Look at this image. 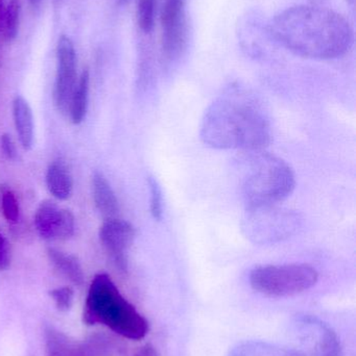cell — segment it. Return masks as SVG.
I'll use <instances>...</instances> for the list:
<instances>
[{"instance_id": "cell-5", "label": "cell", "mask_w": 356, "mask_h": 356, "mask_svg": "<svg viewBox=\"0 0 356 356\" xmlns=\"http://www.w3.org/2000/svg\"><path fill=\"white\" fill-rule=\"evenodd\" d=\"M251 286L255 292L273 298L296 296L317 284L319 273L307 264L265 265L251 271Z\"/></svg>"}, {"instance_id": "cell-1", "label": "cell", "mask_w": 356, "mask_h": 356, "mask_svg": "<svg viewBox=\"0 0 356 356\" xmlns=\"http://www.w3.org/2000/svg\"><path fill=\"white\" fill-rule=\"evenodd\" d=\"M200 137L215 149L261 152L271 142L269 113L248 90L229 88L205 112Z\"/></svg>"}, {"instance_id": "cell-22", "label": "cell", "mask_w": 356, "mask_h": 356, "mask_svg": "<svg viewBox=\"0 0 356 356\" xmlns=\"http://www.w3.org/2000/svg\"><path fill=\"white\" fill-rule=\"evenodd\" d=\"M2 213L6 221L16 223L20 215L18 200L10 190H4L1 196Z\"/></svg>"}, {"instance_id": "cell-4", "label": "cell", "mask_w": 356, "mask_h": 356, "mask_svg": "<svg viewBox=\"0 0 356 356\" xmlns=\"http://www.w3.org/2000/svg\"><path fill=\"white\" fill-rule=\"evenodd\" d=\"M296 186L292 167L281 159L261 154L253 161L242 184L247 209L276 205L288 198Z\"/></svg>"}, {"instance_id": "cell-9", "label": "cell", "mask_w": 356, "mask_h": 356, "mask_svg": "<svg viewBox=\"0 0 356 356\" xmlns=\"http://www.w3.org/2000/svg\"><path fill=\"white\" fill-rule=\"evenodd\" d=\"M135 229L129 222L117 218H109L100 229V240L115 267L127 272V252L134 243Z\"/></svg>"}, {"instance_id": "cell-7", "label": "cell", "mask_w": 356, "mask_h": 356, "mask_svg": "<svg viewBox=\"0 0 356 356\" xmlns=\"http://www.w3.org/2000/svg\"><path fill=\"white\" fill-rule=\"evenodd\" d=\"M290 334L304 356H344L336 330L316 316L295 315L291 319Z\"/></svg>"}, {"instance_id": "cell-11", "label": "cell", "mask_w": 356, "mask_h": 356, "mask_svg": "<svg viewBox=\"0 0 356 356\" xmlns=\"http://www.w3.org/2000/svg\"><path fill=\"white\" fill-rule=\"evenodd\" d=\"M186 0H165L161 14L162 49L165 56L175 58L186 43Z\"/></svg>"}, {"instance_id": "cell-31", "label": "cell", "mask_w": 356, "mask_h": 356, "mask_svg": "<svg viewBox=\"0 0 356 356\" xmlns=\"http://www.w3.org/2000/svg\"><path fill=\"white\" fill-rule=\"evenodd\" d=\"M58 1H59V0H58Z\"/></svg>"}, {"instance_id": "cell-29", "label": "cell", "mask_w": 356, "mask_h": 356, "mask_svg": "<svg viewBox=\"0 0 356 356\" xmlns=\"http://www.w3.org/2000/svg\"><path fill=\"white\" fill-rule=\"evenodd\" d=\"M29 3L31 4V6H39L40 2L42 1V0H29Z\"/></svg>"}, {"instance_id": "cell-18", "label": "cell", "mask_w": 356, "mask_h": 356, "mask_svg": "<svg viewBox=\"0 0 356 356\" xmlns=\"http://www.w3.org/2000/svg\"><path fill=\"white\" fill-rule=\"evenodd\" d=\"M45 339V356H70L75 344L69 341L68 337L59 332L52 326H47L44 330Z\"/></svg>"}, {"instance_id": "cell-27", "label": "cell", "mask_w": 356, "mask_h": 356, "mask_svg": "<svg viewBox=\"0 0 356 356\" xmlns=\"http://www.w3.org/2000/svg\"><path fill=\"white\" fill-rule=\"evenodd\" d=\"M133 356H158V353L153 345L146 344L138 349Z\"/></svg>"}, {"instance_id": "cell-16", "label": "cell", "mask_w": 356, "mask_h": 356, "mask_svg": "<svg viewBox=\"0 0 356 356\" xmlns=\"http://www.w3.org/2000/svg\"><path fill=\"white\" fill-rule=\"evenodd\" d=\"M47 257L54 267L73 284L79 286L84 284L85 276L83 268L75 255L49 247L47 249Z\"/></svg>"}, {"instance_id": "cell-24", "label": "cell", "mask_w": 356, "mask_h": 356, "mask_svg": "<svg viewBox=\"0 0 356 356\" xmlns=\"http://www.w3.org/2000/svg\"><path fill=\"white\" fill-rule=\"evenodd\" d=\"M50 297L56 303V309L61 312H67L71 309L75 298V292L70 286H61L50 291Z\"/></svg>"}, {"instance_id": "cell-21", "label": "cell", "mask_w": 356, "mask_h": 356, "mask_svg": "<svg viewBox=\"0 0 356 356\" xmlns=\"http://www.w3.org/2000/svg\"><path fill=\"white\" fill-rule=\"evenodd\" d=\"M150 190V209L154 219L161 220L163 215L162 191L156 178L150 177L148 179Z\"/></svg>"}, {"instance_id": "cell-2", "label": "cell", "mask_w": 356, "mask_h": 356, "mask_svg": "<svg viewBox=\"0 0 356 356\" xmlns=\"http://www.w3.org/2000/svg\"><path fill=\"white\" fill-rule=\"evenodd\" d=\"M270 33L286 49L313 60L344 56L353 43L348 21L334 10L317 6H297L276 15Z\"/></svg>"}, {"instance_id": "cell-30", "label": "cell", "mask_w": 356, "mask_h": 356, "mask_svg": "<svg viewBox=\"0 0 356 356\" xmlns=\"http://www.w3.org/2000/svg\"><path fill=\"white\" fill-rule=\"evenodd\" d=\"M123 1H127V0H123Z\"/></svg>"}, {"instance_id": "cell-23", "label": "cell", "mask_w": 356, "mask_h": 356, "mask_svg": "<svg viewBox=\"0 0 356 356\" xmlns=\"http://www.w3.org/2000/svg\"><path fill=\"white\" fill-rule=\"evenodd\" d=\"M102 339L92 338L81 345H75L70 356H102L106 345Z\"/></svg>"}, {"instance_id": "cell-10", "label": "cell", "mask_w": 356, "mask_h": 356, "mask_svg": "<svg viewBox=\"0 0 356 356\" xmlns=\"http://www.w3.org/2000/svg\"><path fill=\"white\" fill-rule=\"evenodd\" d=\"M35 227L44 240H67L75 234V216L54 201L45 200L36 211Z\"/></svg>"}, {"instance_id": "cell-8", "label": "cell", "mask_w": 356, "mask_h": 356, "mask_svg": "<svg viewBox=\"0 0 356 356\" xmlns=\"http://www.w3.org/2000/svg\"><path fill=\"white\" fill-rule=\"evenodd\" d=\"M77 54L70 38L61 35L56 47V73L54 88V106L59 112H68L77 87Z\"/></svg>"}, {"instance_id": "cell-13", "label": "cell", "mask_w": 356, "mask_h": 356, "mask_svg": "<svg viewBox=\"0 0 356 356\" xmlns=\"http://www.w3.org/2000/svg\"><path fill=\"white\" fill-rule=\"evenodd\" d=\"M46 186L54 198L67 200L72 196L73 178L66 165L62 162H54L46 172Z\"/></svg>"}, {"instance_id": "cell-14", "label": "cell", "mask_w": 356, "mask_h": 356, "mask_svg": "<svg viewBox=\"0 0 356 356\" xmlns=\"http://www.w3.org/2000/svg\"><path fill=\"white\" fill-rule=\"evenodd\" d=\"M92 193L94 203L102 215L109 218H113V216L116 215L119 209L116 195L108 179L98 171L94 172L92 177Z\"/></svg>"}, {"instance_id": "cell-6", "label": "cell", "mask_w": 356, "mask_h": 356, "mask_svg": "<svg viewBox=\"0 0 356 356\" xmlns=\"http://www.w3.org/2000/svg\"><path fill=\"white\" fill-rule=\"evenodd\" d=\"M301 219L290 209L269 207L247 209L242 227L245 236L255 244H275L291 238L298 232Z\"/></svg>"}, {"instance_id": "cell-12", "label": "cell", "mask_w": 356, "mask_h": 356, "mask_svg": "<svg viewBox=\"0 0 356 356\" xmlns=\"http://www.w3.org/2000/svg\"><path fill=\"white\" fill-rule=\"evenodd\" d=\"M13 118L21 145L24 149H31L33 143V116L29 102L22 96L14 98Z\"/></svg>"}, {"instance_id": "cell-17", "label": "cell", "mask_w": 356, "mask_h": 356, "mask_svg": "<svg viewBox=\"0 0 356 356\" xmlns=\"http://www.w3.org/2000/svg\"><path fill=\"white\" fill-rule=\"evenodd\" d=\"M90 73L85 69L77 81L69 104L68 113L73 124H81L85 119L89 102Z\"/></svg>"}, {"instance_id": "cell-3", "label": "cell", "mask_w": 356, "mask_h": 356, "mask_svg": "<svg viewBox=\"0 0 356 356\" xmlns=\"http://www.w3.org/2000/svg\"><path fill=\"white\" fill-rule=\"evenodd\" d=\"M83 321L87 325L102 324L130 340H142L150 330L148 320L121 295L106 273L98 274L90 284Z\"/></svg>"}, {"instance_id": "cell-28", "label": "cell", "mask_w": 356, "mask_h": 356, "mask_svg": "<svg viewBox=\"0 0 356 356\" xmlns=\"http://www.w3.org/2000/svg\"><path fill=\"white\" fill-rule=\"evenodd\" d=\"M6 0H0V24H1L2 15H3L4 8H6Z\"/></svg>"}, {"instance_id": "cell-26", "label": "cell", "mask_w": 356, "mask_h": 356, "mask_svg": "<svg viewBox=\"0 0 356 356\" xmlns=\"http://www.w3.org/2000/svg\"><path fill=\"white\" fill-rule=\"evenodd\" d=\"M0 144H1V150L3 152L4 156L8 160H14L17 156L16 146H15L14 141L8 134H4L1 136L0 139Z\"/></svg>"}, {"instance_id": "cell-15", "label": "cell", "mask_w": 356, "mask_h": 356, "mask_svg": "<svg viewBox=\"0 0 356 356\" xmlns=\"http://www.w3.org/2000/svg\"><path fill=\"white\" fill-rule=\"evenodd\" d=\"M227 356H304L299 350L263 341H247L234 346Z\"/></svg>"}, {"instance_id": "cell-19", "label": "cell", "mask_w": 356, "mask_h": 356, "mask_svg": "<svg viewBox=\"0 0 356 356\" xmlns=\"http://www.w3.org/2000/svg\"><path fill=\"white\" fill-rule=\"evenodd\" d=\"M20 6L18 0H10L4 8L0 24V38L6 42L15 40L18 33Z\"/></svg>"}, {"instance_id": "cell-20", "label": "cell", "mask_w": 356, "mask_h": 356, "mask_svg": "<svg viewBox=\"0 0 356 356\" xmlns=\"http://www.w3.org/2000/svg\"><path fill=\"white\" fill-rule=\"evenodd\" d=\"M157 0H138L137 21L140 29L148 33L153 31L156 19Z\"/></svg>"}, {"instance_id": "cell-25", "label": "cell", "mask_w": 356, "mask_h": 356, "mask_svg": "<svg viewBox=\"0 0 356 356\" xmlns=\"http://www.w3.org/2000/svg\"><path fill=\"white\" fill-rule=\"evenodd\" d=\"M10 265V251L8 241L0 232V271L8 269Z\"/></svg>"}]
</instances>
